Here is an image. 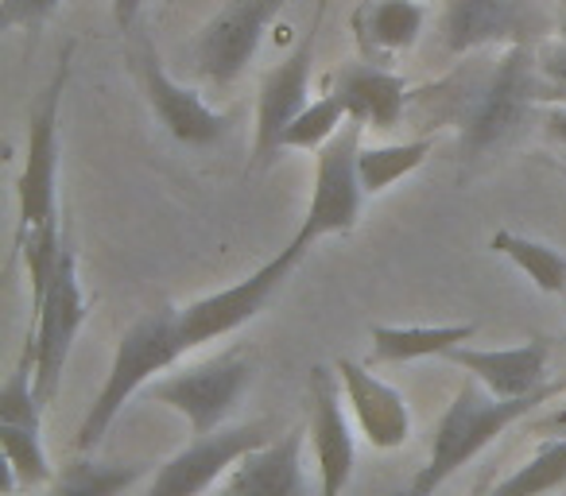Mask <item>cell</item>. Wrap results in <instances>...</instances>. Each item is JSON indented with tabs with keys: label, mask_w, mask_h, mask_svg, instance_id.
Listing matches in <instances>:
<instances>
[{
	"label": "cell",
	"mask_w": 566,
	"mask_h": 496,
	"mask_svg": "<svg viewBox=\"0 0 566 496\" xmlns=\"http://www.w3.org/2000/svg\"><path fill=\"white\" fill-rule=\"evenodd\" d=\"M144 4H148V0H109L113 20H117L120 32H128V28L136 24V17L144 12Z\"/></svg>",
	"instance_id": "cell-29"
},
{
	"label": "cell",
	"mask_w": 566,
	"mask_h": 496,
	"mask_svg": "<svg viewBox=\"0 0 566 496\" xmlns=\"http://www.w3.org/2000/svg\"><path fill=\"white\" fill-rule=\"evenodd\" d=\"M303 256H307L303 249L287 244L280 256L260 264L249 279H237V284L221 287V292L202 295V299L179 307L182 341H187V349H198V346H206V341H218V338H226V334L241 330L244 323H252V318L268 307V299L280 292L283 279L300 268Z\"/></svg>",
	"instance_id": "cell-8"
},
{
	"label": "cell",
	"mask_w": 566,
	"mask_h": 496,
	"mask_svg": "<svg viewBox=\"0 0 566 496\" xmlns=\"http://www.w3.org/2000/svg\"><path fill=\"white\" fill-rule=\"evenodd\" d=\"M326 17V0L315 4L311 28L300 35V43L292 48V55L283 59L280 66L264 74L256 94V167H268L280 156V136L283 128L292 125L303 109H307V86H311V66H315V48H318V28Z\"/></svg>",
	"instance_id": "cell-10"
},
{
	"label": "cell",
	"mask_w": 566,
	"mask_h": 496,
	"mask_svg": "<svg viewBox=\"0 0 566 496\" xmlns=\"http://www.w3.org/2000/svg\"><path fill=\"white\" fill-rule=\"evenodd\" d=\"M563 171H566V163H563Z\"/></svg>",
	"instance_id": "cell-32"
},
{
	"label": "cell",
	"mask_w": 566,
	"mask_h": 496,
	"mask_svg": "<svg viewBox=\"0 0 566 496\" xmlns=\"http://www.w3.org/2000/svg\"><path fill=\"white\" fill-rule=\"evenodd\" d=\"M136 71H140V86L148 94L151 113L159 117V125L175 136L187 148H210V144H221L229 136V117L206 105V97L198 89L175 82L171 74L164 71L156 51H144L136 59Z\"/></svg>",
	"instance_id": "cell-14"
},
{
	"label": "cell",
	"mask_w": 566,
	"mask_h": 496,
	"mask_svg": "<svg viewBox=\"0 0 566 496\" xmlns=\"http://www.w3.org/2000/svg\"><path fill=\"white\" fill-rule=\"evenodd\" d=\"M187 341H182V323L179 307H159L148 310L144 318H136L117 341L113 353L109 377H105L102 392L94 395L86 419L78 426V454H94L102 446V439L109 434V426L117 423V415L125 411V403L133 400L140 388H148L156 380V372L171 369L179 357H187Z\"/></svg>",
	"instance_id": "cell-2"
},
{
	"label": "cell",
	"mask_w": 566,
	"mask_h": 496,
	"mask_svg": "<svg viewBox=\"0 0 566 496\" xmlns=\"http://www.w3.org/2000/svg\"><path fill=\"white\" fill-rule=\"evenodd\" d=\"M71 63L74 43H66L48 89L40 94L32 117H28L24 171L17 179V233H35V229L59 225V120H63V94L66 82H71Z\"/></svg>",
	"instance_id": "cell-4"
},
{
	"label": "cell",
	"mask_w": 566,
	"mask_h": 496,
	"mask_svg": "<svg viewBox=\"0 0 566 496\" xmlns=\"http://www.w3.org/2000/svg\"><path fill=\"white\" fill-rule=\"evenodd\" d=\"M0 450H4V465L12 469L20 488H40L55 481V469L43 450V434L28 431V426H4L0 423Z\"/></svg>",
	"instance_id": "cell-26"
},
{
	"label": "cell",
	"mask_w": 566,
	"mask_h": 496,
	"mask_svg": "<svg viewBox=\"0 0 566 496\" xmlns=\"http://www.w3.org/2000/svg\"><path fill=\"white\" fill-rule=\"evenodd\" d=\"M334 369H338L342 392H346V403L365 442L373 450H400L411 439V408L403 392H396L377 372H369V365L349 361V357H342Z\"/></svg>",
	"instance_id": "cell-15"
},
{
	"label": "cell",
	"mask_w": 566,
	"mask_h": 496,
	"mask_svg": "<svg viewBox=\"0 0 566 496\" xmlns=\"http://www.w3.org/2000/svg\"><path fill=\"white\" fill-rule=\"evenodd\" d=\"M303 434H307L303 426H292L244 454L229 473L221 496H311L303 469Z\"/></svg>",
	"instance_id": "cell-17"
},
{
	"label": "cell",
	"mask_w": 566,
	"mask_h": 496,
	"mask_svg": "<svg viewBox=\"0 0 566 496\" xmlns=\"http://www.w3.org/2000/svg\"><path fill=\"white\" fill-rule=\"evenodd\" d=\"M547 431L566 434V408H563V411H555V415H551L547 423H539V434H547Z\"/></svg>",
	"instance_id": "cell-30"
},
{
	"label": "cell",
	"mask_w": 566,
	"mask_h": 496,
	"mask_svg": "<svg viewBox=\"0 0 566 496\" xmlns=\"http://www.w3.org/2000/svg\"><path fill=\"white\" fill-rule=\"evenodd\" d=\"M32 346H35V392H40L43 408L59 395L63 384L66 361H71L74 338H78L82 323H86V295H82L78 261L71 249H63L55 276L48 284V295L32 307Z\"/></svg>",
	"instance_id": "cell-7"
},
{
	"label": "cell",
	"mask_w": 566,
	"mask_h": 496,
	"mask_svg": "<svg viewBox=\"0 0 566 496\" xmlns=\"http://www.w3.org/2000/svg\"><path fill=\"white\" fill-rule=\"evenodd\" d=\"M264 442H272L268 423H249V426H221L213 434H202L190 446H182L175 457H167L151 477L148 496H202L213 481H221L226 473L237 469L244 454L260 450Z\"/></svg>",
	"instance_id": "cell-11"
},
{
	"label": "cell",
	"mask_w": 566,
	"mask_h": 496,
	"mask_svg": "<svg viewBox=\"0 0 566 496\" xmlns=\"http://www.w3.org/2000/svg\"><path fill=\"white\" fill-rule=\"evenodd\" d=\"M427 28L423 0H361L354 12V40L365 63L392 66L408 55Z\"/></svg>",
	"instance_id": "cell-19"
},
{
	"label": "cell",
	"mask_w": 566,
	"mask_h": 496,
	"mask_svg": "<svg viewBox=\"0 0 566 496\" xmlns=\"http://www.w3.org/2000/svg\"><path fill=\"white\" fill-rule=\"evenodd\" d=\"M489 249L504 261H512L543 295H563L566 292V256L558 249L543 241H532L524 233H512V229H496L489 236Z\"/></svg>",
	"instance_id": "cell-22"
},
{
	"label": "cell",
	"mask_w": 566,
	"mask_h": 496,
	"mask_svg": "<svg viewBox=\"0 0 566 496\" xmlns=\"http://www.w3.org/2000/svg\"><path fill=\"white\" fill-rule=\"evenodd\" d=\"M361 136L365 128L346 120L338 136L318 151L315 163V187H311V202L303 213L300 233L292 236L295 249H315L323 236L354 233V225L361 221V171H357V156H361Z\"/></svg>",
	"instance_id": "cell-5"
},
{
	"label": "cell",
	"mask_w": 566,
	"mask_h": 496,
	"mask_svg": "<svg viewBox=\"0 0 566 496\" xmlns=\"http://www.w3.org/2000/svg\"><path fill=\"white\" fill-rule=\"evenodd\" d=\"M566 485V434H551L516 473L501 481L489 496H547Z\"/></svg>",
	"instance_id": "cell-24"
},
{
	"label": "cell",
	"mask_w": 566,
	"mask_h": 496,
	"mask_svg": "<svg viewBox=\"0 0 566 496\" xmlns=\"http://www.w3.org/2000/svg\"><path fill=\"white\" fill-rule=\"evenodd\" d=\"M63 0H0V28H24V32H40Z\"/></svg>",
	"instance_id": "cell-27"
},
{
	"label": "cell",
	"mask_w": 566,
	"mask_h": 496,
	"mask_svg": "<svg viewBox=\"0 0 566 496\" xmlns=\"http://www.w3.org/2000/svg\"><path fill=\"white\" fill-rule=\"evenodd\" d=\"M349 120L346 113V102H342L338 94H326L318 97V102H311L307 109L300 113V117L292 120V125L283 128L280 136V151L295 148V151H323L326 144L334 140V136L342 133V125Z\"/></svg>",
	"instance_id": "cell-25"
},
{
	"label": "cell",
	"mask_w": 566,
	"mask_h": 496,
	"mask_svg": "<svg viewBox=\"0 0 566 496\" xmlns=\"http://www.w3.org/2000/svg\"><path fill=\"white\" fill-rule=\"evenodd\" d=\"M148 473V462H74L55 481L51 496H125Z\"/></svg>",
	"instance_id": "cell-23"
},
{
	"label": "cell",
	"mask_w": 566,
	"mask_h": 496,
	"mask_svg": "<svg viewBox=\"0 0 566 496\" xmlns=\"http://www.w3.org/2000/svg\"><path fill=\"white\" fill-rule=\"evenodd\" d=\"M478 334L473 323L450 326H373V361L377 365H403L419 357H447L450 349L465 346Z\"/></svg>",
	"instance_id": "cell-20"
},
{
	"label": "cell",
	"mask_w": 566,
	"mask_h": 496,
	"mask_svg": "<svg viewBox=\"0 0 566 496\" xmlns=\"http://www.w3.org/2000/svg\"><path fill=\"white\" fill-rule=\"evenodd\" d=\"M450 365L465 369L496 400H524L547 388V341H524L509 349H470L458 346L447 353Z\"/></svg>",
	"instance_id": "cell-16"
},
{
	"label": "cell",
	"mask_w": 566,
	"mask_h": 496,
	"mask_svg": "<svg viewBox=\"0 0 566 496\" xmlns=\"http://www.w3.org/2000/svg\"><path fill=\"white\" fill-rule=\"evenodd\" d=\"M334 94L346 102V113L354 125L373 128V133H392L408 113V82L392 66L377 63H349L338 71Z\"/></svg>",
	"instance_id": "cell-18"
},
{
	"label": "cell",
	"mask_w": 566,
	"mask_h": 496,
	"mask_svg": "<svg viewBox=\"0 0 566 496\" xmlns=\"http://www.w3.org/2000/svg\"><path fill=\"white\" fill-rule=\"evenodd\" d=\"M252 380V361L241 353L213 357L195 369H182L175 377H164L148 388L151 403H164V408L179 411L190 423V434L202 439L226 426V419L237 411L244 388Z\"/></svg>",
	"instance_id": "cell-6"
},
{
	"label": "cell",
	"mask_w": 566,
	"mask_h": 496,
	"mask_svg": "<svg viewBox=\"0 0 566 496\" xmlns=\"http://www.w3.org/2000/svg\"><path fill=\"white\" fill-rule=\"evenodd\" d=\"M551 395H563L558 384H547L543 392L524 395V400H496L485 388L473 380V384H462L447 411H442L439 426H434L431 439V457L427 465L416 473V481L408 485L403 496H434L465 462L481 454L489 442H496L512 423H520L524 415H532L543 400Z\"/></svg>",
	"instance_id": "cell-3"
},
{
	"label": "cell",
	"mask_w": 566,
	"mask_h": 496,
	"mask_svg": "<svg viewBox=\"0 0 566 496\" xmlns=\"http://www.w3.org/2000/svg\"><path fill=\"white\" fill-rule=\"evenodd\" d=\"M532 24V0H447L439 32L447 55L465 59L478 55V51L527 43Z\"/></svg>",
	"instance_id": "cell-12"
},
{
	"label": "cell",
	"mask_w": 566,
	"mask_h": 496,
	"mask_svg": "<svg viewBox=\"0 0 566 496\" xmlns=\"http://www.w3.org/2000/svg\"><path fill=\"white\" fill-rule=\"evenodd\" d=\"M539 125H543V133H547L551 140L566 148V105H543Z\"/></svg>",
	"instance_id": "cell-28"
},
{
	"label": "cell",
	"mask_w": 566,
	"mask_h": 496,
	"mask_svg": "<svg viewBox=\"0 0 566 496\" xmlns=\"http://www.w3.org/2000/svg\"><path fill=\"white\" fill-rule=\"evenodd\" d=\"M311 446L318 462V496H342L354 481V431L342 411L338 369H311Z\"/></svg>",
	"instance_id": "cell-13"
},
{
	"label": "cell",
	"mask_w": 566,
	"mask_h": 496,
	"mask_svg": "<svg viewBox=\"0 0 566 496\" xmlns=\"http://www.w3.org/2000/svg\"><path fill=\"white\" fill-rule=\"evenodd\" d=\"M539 55L532 43H512L496 48V59L489 63L462 66L427 94L442 105L439 120L458 128L462 159H481L493 148H504L527 125L539 105Z\"/></svg>",
	"instance_id": "cell-1"
},
{
	"label": "cell",
	"mask_w": 566,
	"mask_h": 496,
	"mask_svg": "<svg viewBox=\"0 0 566 496\" xmlns=\"http://www.w3.org/2000/svg\"><path fill=\"white\" fill-rule=\"evenodd\" d=\"M431 151H434V136H416V140H403V144H361L357 171H361L365 194H385L388 187H396L411 171H419Z\"/></svg>",
	"instance_id": "cell-21"
},
{
	"label": "cell",
	"mask_w": 566,
	"mask_h": 496,
	"mask_svg": "<svg viewBox=\"0 0 566 496\" xmlns=\"http://www.w3.org/2000/svg\"><path fill=\"white\" fill-rule=\"evenodd\" d=\"M292 0H229L218 17L206 20L195 40V66L210 86H233L256 59L268 24Z\"/></svg>",
	"instance_id": "cell-9"
},
{
	"label": "cell",
	"mask_w": 566,
	"mask_h": 496,
	"mask_svg": "<svg viewBox=\"0 0 566 496\" xmlns=\"http://www.w3.org/2000/svg\"><path fill=\"white\" fill-rule=\"evenodd\" d=\"M555 384H558V392H566V377H563V380H555Z\"/></svg>",
	"instance_id": "cell-31"
}]
</instances>
